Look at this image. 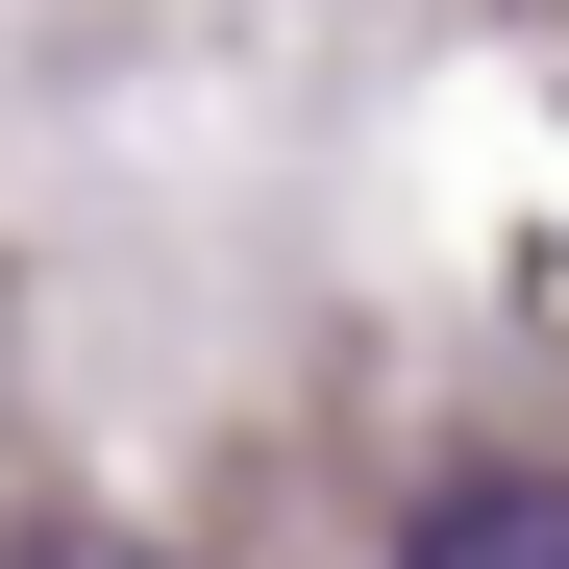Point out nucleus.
Returning a JSON list of instances; mask_svg holds the SVG:
<instances>
[{
  "instance_id": "nucleus-1",
  "label": "nucleus",
  "mask_w": 569,
  "mask_h": 569,
  "mask_svg": "<svg viewBox=\"0 0 569 569\" xmlns=\"http://www.w3.org/2000/svg\"><path fill=\"white\" fill-rule=\"evenodd\" d=\"M397 569H569V470H446L397 520Z\"/></svg>"
},
{
  "instance_id": "nucleus-2",
  "label": "nucleus",
  "mask_w": 569,
  "mask_h": 569,
  "mask_svg": "<svg viewBox=\"0 0 569 569\" xmlns=\"http://www.w3.org/2000/svg\"><path fill=\"white\" fill-rule=\"evenodd\" d=\"M0 569H173V545H124V520H50V545H0Z\"/></svg>"
}]
</instances>
